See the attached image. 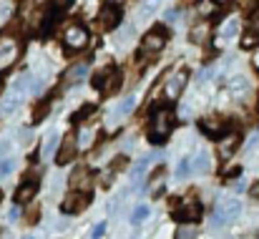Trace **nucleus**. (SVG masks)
<instances>
[{
    "mask_svg": "<svg viewBox=\"0 0 259 239\" xmlns=\"http://www.w3.org/2000/svg\"><path fill=\"white\" fill-rule=\"evenodd\" d=\"M179 15H181V13H179V10H176V8H171V10H169V13H166V20H176V18H179Z\"/></svg>",
    "mask_w": 259,
    "mask_h": 239,
    "instance_id": "e433bc0d",
    "label": "nucleus"
},
{
    "mask_svg": "<svg viewBox=\"0 0 259 239\" xmlns=\"http://www.w3.org/2000/svg\"><path fill=\"white\" fill-rule=\"evenodd\" d=\"M257 239H259V232H257Z\"/></svg>",
    "mask_w": 259,
    "mask_h": 239,
    "instance_id": "79ce46f5",
    "label": "nucleus"
},
{
    "mask_svg": "<svg viewBox=\"0 0 259 239\" xmlns=\"http://www.w3.org/2000/svg\"><path fill=\"white\" fill-rule=\"evenodd\" d=\"M86 71H88V63H78V66H73V68L68 71V78L71 81H81L83 76H86Z\"/></svg>",
    "mask_w": 259,
    "mask_h": 239,
    "instance_id": "5701e85b",
    "label": "nucleus"
},
{
    "mask_svg": "<svg viewBox=\"0 0 259 239\" xmlns=\"http://www.w3.org/2000/svg\"><path fill=\"white\" fill-rule=\"evenodd\" d=\"M239 30V23L237 20H229L227 25H224V30H222V41H227V38H232L234 33Z\"/></svg>",
    "mask_w": 259,
    "mask_h": 239,
    "instance_id": "393cba45",
    "label": "nucleus"
},
{
    "mask_svg": "<svg viewBox=\"0 0 259 239\" xmlns=\"http://www.w3.org/2000/svg\"><path fill=\"white\" fill-rule=\"evenodd\" d=\"M15 169V161L13 159H5L0 161V176H10V171Z\"/></svg>",
    "mask_w": 259,
    "mask_h": 239,
    "instance_id": "c85d7f7f",
    "label": "nucleus"
},
{
    "mask_svg": "<svg viewBox=\"0 0 259 239\" xmlns=\"http://www.w3.org/2000/svg\"><path fill=\"white\" fill-rule=\"evenodd\" d=\"M174 111L169 106H164V108H159L156 113H154V129H151V134H149V141L151 144H164L166 139H169V134H171L174 129Z\"/></svg>",
    "mask_w": 259,
    "mask_h": 239,
    "instance_id": "f257e3e1",
    "label": "nucleus"
},
{
    "mask_svg": "<svg viewBox=\"0 0 259 239\" xmlns=\"http://www.w3.org/2000/svg\"><path fill=\"white\" fill-rule=\"evenodd\" d=\"M134 106H136V96L123 98V101H121V108H118V116H128V113L134 111Z\"/></svg>",
    "mask_w": 259,
    "mask_h": 239,
    "instance_id": "412c9836",
    "label": "nucleus"
},
{
    "mask_svg": "<svg viewBox=\"0 0 259 239\" xmlns=\"http://www.w3.org/2000/svg\"><path fill=\"white\" fill-rule=\"evenodd\" d=\"M25 239H35V237H25Z\"/></svg>",
    "mask_w": 259,
    "mask_h": 239,
    "instance_id": "ea45409f",
    "label": "nucleus"
},
{
    "mask_svg": "<svg viewBox=\"0 0 259 239\" xmlns=\"http://www.w3.org/2000/svg\"><path fill=\"white\" fill-rule=\"evenodd\" d=\"M8 219H10V222H18V219H20V207H13V209L8 212Z\"/></svg>",
    "mask_w": 259,
    "mask_h": 239,
    "instance_id": "2f4dec72",
    "label": "nucleus"
},
{
    "mask_svg": "<svg viewBox=\"0 0 259 239\" xmlns=\"http://www.w3.org/2000/svg\"><path fill=\"white\" fill-rule=\"evenodd\" d=\"M227 176H232V179L237 176V179H239V176H242V166H234V169H229V171H227Z\"/></svg>",
    "mask_w": 259,
    "mask_h": 239,
    "instance_id": "f704fd0d",
    "label": "nucleus"
},
{
    "mask_svg": "<svg viewBox=\"0 0 259 239\" xmlns=\"http://www.w3.org/2000/svg\"><path fill=\"white\" fill-rule=\"evenodd\" d=\"M48 111H51V98H46V101H40L35 108H33V124H40L46 116H48Z\"/></svg>",
    "mask_w": 259,
    "mask_h": 239,
    "instance_id": "f3484780",
    "label": "nucleus"
},
{
    "mask_svg": "<svg viewBox=\"0 0 259 239\" xmlns=\"http://www.w3.org/2000/svg\"><path fill=\"white\" fill-rule=\"evenodd\" d=\"M206 30H209L206 25H199V28H194V30H191V41H194V43H201V41L206 38Z\"/></svg>",
    "mask_w": 259,
    "mask_h": 239,
    "instance_id": "bb28decb",
    "label": "nucleus"
},
{
    "mask_svg": "<svg viewBox=\"0 0 259 239\" xmlns=\"http://www.w3.org/2000/svg\"><path fill=\"white\" fill-rule=\"evenodd\" d=\"M103 232H106V222H98V224L93 227V232H91V239H101Z\"/></svg>",
    "mask_w": 259,
    "mask_h": 239,
    "instance_id": "7c9ffc66",
    "label": "nucleus"
},
{
    "mask_svg": "<svg viewBox=\"0 0 259 239\" xmlns=\"http://www.w3.org/2000/svg\"><path fill=\"white\" fill-rule=\"evenodd\" d=\"M189 169H191V161L189 159L179 161V166H176V179H186V176H189Z\"/></svg>",
    "mask_w": 259,
    "mask_h": 239,
    "instance_id": "a878e982",
    "label": "nucleus"
},
{
    "mask_svg": "<svg viewBox=\"0 0 259 239\" xmlns=\"http://www.w3.org/2000/svg\"><path fill=\"white\" fill-rule=\"evenodd\" d=\"M88 202H91V194H86V191H71L63 199L61 209H63V214H78V212H83L88 207Z\"/></svg>",
    "mask_w": 259,
    "mask_h": 239,
    "instance_id": "6e6552de",
    "label": "nucleus"
},
{
    "mask_svg": "<svg viewBox=\"0 0 259 239\" xmlns=\"http://www.w3.org/2000/svg\"><path fill=\"white\" fill-rule=\"evenodd\" d=\"M15 58H18V46H15V41H13L10 35H3V38H0V68L10 66Z\"/></svg>",
    "mask_w": 259,
    "mask_h": 239,
    "instance_id": "9b49d317",
    "label": "nucleus"
},
{
    "mask_svg": "<svg viewBox=\"0 0 259 239\" xmlns=\"http://www.w3.org/2000/svg\"><path fill=\"white\" fill-rule=\"evenodd\" d=\"M123 166H126V159L121 156V159H118V161H113V164H111V171H121Z\"/></svg>",
    "mask_w": 259,
    "mask_h": 239,
    "instance_id": "473e14b6",
    "label": "nucleus"
},
{
    "mask_svg": "<svg viewBox=\"0 0 259 239\" xmlns=\"http://www.w3.org/2000/svg\"><path fill=\"white\" fill-rule=\"evenodd\" d=\"M76 149H78V136H76V134H66V139H63L58 154H56V164H58V166L71 164V161L76 159Z\"/></svg>",
    "mask_w": 259,
    "mask_h": 239,
    "instance_id": "1a4fd4ad",
    "label": "nucleus"
},
{
    "mask_svg": "<svg viewBox=\"0 0 259 239\" xmlns=\"http://www.w3.org/2000/svg\"><path fill=\"white\" fill-rule=\"evenodd\" d=\"M121 83H123V73H121L118 68L108 66V73H106V78H103L101 91H103L106 96H116V93L121 91Z\"/></svg>",
    "mask_w": 259,
    "mask_h": 239,
    "instance_id": "9d476101",
    "label": "nucleus"
},
{
    "mask_svg": "<svg viewBox=\"0 0 259 239\" xmlns=\"http://www.w3.org/2000/svg\"><path fill=\"white\" fill-rule=\"evenodd\" d=\"M239 141H242L239 134H227L224 139H219V154H222V159H229L234 154V149L239 146Z\"/></svg>",
    "mask_w": 259,
    "mask_h": 239,
    "instance_id": "4468645a",
    "label": "nucleus"
},
{
    "mask_svg": "<svg viewBox=\"0 0 259 239\" xmlns=\"http://www.w3.org/2000/svg\"><path fill=\"white\" fill-rule=\"evenodd\" d=\"M63 8H68V3H63V5H58V8H51V10L46 13V20H43V28H40V30H43V35H51L53 25H56V23L61 20V15H63V13H61Z\"/></svg>",
    "mask_w": 259,
    "mask_h": 239,
    "instance_id": "2eb2a0df",
    "label": "nucleus"
},
{
    "mask_svg": "<svg viewBox=\"0 0 259 239\" xmlns=\"http://www.w3.org/2000/svg\"><path fill=\"white\" fill-rule=\"evenodd\" d=\"M191 166L196 169V174H206V171H209V166H211V161H209V154H199L196 159L191 161Z\"/></svg>",
    "mask_w": 259,
    "mask_h": 239,
    "instance_id": "aec40b11",
    "label": "nucleus"
},
{
    "mask_svg": "<svg viewBox=\"0 0 259 239\" xmlns=\"http://www.w3.org/2000/svg\"><path fill=\"white\" fill-rule=\"evenodd\" d=\"M93 111H96V106H93V103H86V106H81V108L71 116V121H73V124H81V121H86Z\"/></svg>",
    "mask_w": 259,
    "mask_h": 239,
    "instance_id": "6ab92c4d",
    "label": "nucleus"
},
{
    "mask_svg": "<svg viewBox=\"0 0 259 239\" xmlns=\"http://www.w3.org/2000/svg\"><path fill=\"white\" fill-rule=\"evenodd\" d=\"M35 191H38V181H25V184L18 186V191H15V202H18V204H25V202L33 199Z\"/></svg>",
    "mask_w": 259,
    "mask_h": 239,
    "instance_id": "dca6fc26",
    "label": "nucleus"
},
{
    "mask_svg": "<svg viewBox=\"0 0 259 239\" xmlns=\"http://www.w3.org/2000/svg\"><path fill=\"white\" fill-rule=\"evenodd\" d=\"M146 217H149V207L139 204V207L134 209V214H131V222H134V224H141V222H144Z\"/></svg>",
    "mask_w": 259,
    "mask_h": 239,
    "instance_id": "4be33fe9",
    "label": "nucleus"
},
{
    "mask_svg": "<svg viewBox=\"0 0 259 239\" xmlns=\"http://www.w3.org/2000/svg\"><path fill=\"white\" fill-rule=\"evenodd\" d=\"M249 196H252V199H259V181H254V184L249 186Z\"/></svg>",
    "mask_w": 259,
    "mask_h": 239,
    "instance_id": "72a5a7b5",
    "label": "nucleus"
},
{
    "mask_svg": "<svg viewBox=\"0 0 259 239\" xmlns=\"http://www.w3.org/2000/svg\"><path fill=\"white\" fill-rule=\"evenodd\" d=\"M63 46H66L68 51H81V48H86L88 30L83 25H71V28H66V33H63Z\"/></svg>",
    "mask_w": 259,
    "mask_h": 239,
    "instance_id": "423d86ee",
    "label": "nucleus"
},
{
    "mask_svg": "<svg viewBox=\"0 0 259 239\" xmlns=\"http://www.w3.org/2000/svg\"><path fill=\"white\" fill-rule=\"evenodd\" d=\"M0 199H3V191H0Z\"/></svg>",
    "mask_w": 259,
    "mask_h": 239,
    "instance_id": "a19ab883",
    "label": "nucleus"
},
{
    "mask_svg": "<svg viewBox=\"0 0 259 239\" xmlns=\"http://www.w3.org/2000/svg\"><path fill=\"white\" fill-rule=\"evenodd\" d=\"M0 93H3V81H0Z\"/></svg>",
    "mask_w": 259,
    "mask_h": 239,
    "instance_id": "58836bf2",
    "label": "nucleus"
},
{
    "mask_svg": "<svg viewBox=\"0 0 259 239\" xmlns=\"http://www.w3.org/2000/svg\"><path fill=\"white\" fill-rule=\"evenodd\" d=\"M252 25H254V30H257V35H259V15L254 18V20H252Z\"/></svg>",
    "mask_w": 259,
    "mask_h": 239,
    "instance_id": "4c0bfd02",
    "label": "nucleus"
},
{
    "mask_svg": "<svg viewBox=\"0 0 259 239\" xmlns=\"http://www.w3.org/2000/svg\"><path fill=\"white\" fill-rule=\"evenodd\" d=\"M121 18H123L121 5L106 3V5L101 8V13H98V25H101V30H113V28L121 23Z\"/></svg>",
    "mask_w": 259,
    "mask_h": 239,
    "instance_id": "39448f33",
    "label": "nucleus"
},
{
    "mask_svg": "<svg viewBox=\"0 0 259 239\" xmlns=\"http://www.w3.org/2000/svg\"><path fill=\"white\" fill-rule=\"evenodd\" d=\"M199 129H201L206 136H211V139H224L227 134H232V131H229V121L217 118V116L201 118V121H199Z\"/></svg>",
    "mask_w": 259,
    "mask_h": 239,
    "instance_id": "0eeeda50",
    "label": "nucleus"
},
{
    "mask_svg": "<svg viewBox=\"0 0 259 239\" xmlns=\"http://www.w3.org/2000/svg\"><path fill=\"white\" fill-rule=\"evenodd\" d=\"M259 43V35L257 33H247L244 38H242V48H254Z\"/></svg>",
    "mask_w": 259,
    "mask_h": 239,
    "instance_id": "cd10ccee",
    "label": "nucleus"
},
{
    "mask_svg": "<svg viewBox=\"0 0 259 239\" xmlns=\"http://www.w3.org/2000/svg\"><path fill=\"white\" fill-rule=\"evenodd\" d=\"M196 224H179L176 227V239H196Z\"/></svg>",
    "mask_w": 259,
    "mask_h": 239,
    "instance_id": "a211bd4d",
    "label": "nucleus"
},
{
    "mask_svg": "<svg viewBox=\"0 0 259 239\" xmlns=\"http://www.w3.org/2000/svg\"><path fill=\"white\" fill-rule=\"evenodd\" d=\"M166 41H169V30H166V25H154V28L144 35V41H141V51H144V53H159V51L166 46Z\"/></svg>",
    "mask_w": 259,
    "mask_h": 239,
    "instance_id": "7ed1b4c3",
    "label": "nucleus"
},
{
    "mask_svg": "<svg viewBox=\"0 0 259 239\" xmlns=\"http://www.w3.org/2000/svg\"><path fill=\"white\" fill-rule=\"evenodd\" d=\"M28 222H30V224H35V222H38V207L28 212Z\"/></svg>",
    "mask_w": 259,
    "mask_h": 239,
    "instance_id": "c9c22d12",
    "label": "nucleus"
},
{
    "mask_svg": "<svg viewBox=\"0 0 259 239\" xmlns=\"http://www.w3.org/2000/svg\"><path fill=\"white\" fill-rule=\"evenodd\" d=\"M239 212H242V204H239L237 199H227V202H222V204L217 207L211 224H214V227H224V224H232V222H234V219L239 217Z\"/></svg>",
    "mask_w": 259,
    "mask_h": 239,
    "instance_id": "20e7f679",
    "label": "nucleus"
},
{
    "mask_svg": "<svg viewBox=\"0 0 259 239\" xmlns=\"http://www.w3.org/2000/svg\"><path fill=\"white\" fill-rule=\"evenodd\" d=\"M18 103H20V98H18V96H10V98H5V101H3V106H0V113H3V116H8V113H10V111H13Z\"/></svg>",
    "mask_w": 259,
    "mask_h": 239,
    "instance_id": "b1692460",
    "label": "nucleus"
},
{
    "mask_svg": "<svg viewBox=\"0 0 259 239\" xmlns=\"http://www.w3.org/2000/svg\"><path fill=\"white\" fill-rule=\"evenodd\" d=\"M149 161H151V156H144V159L136 161V181L141 179V174H144V169L149 166Z\"/></svg>",
    "mask_w": 259,
    "mask_h": 239,
    "instance_id": "c756f323",
    "label": "nucleus"
},
{
    "mask_svg": "<svg viewBox=\"0 0 259 239\" xmlns=\"http://www.w3.org/2000/svg\"><path fill=\"white\" fill-rule=\"evenodd\" d=\"M186 81H189V71H179L176 76H171V78L166 81V96L169 98H176L181 91H184V86H186Z\"/></svg>",
    "mask_w": 259,
    "mask_h": 239,
    "instance_id": "ddd939ff",
    "label": "nucleus"
},
{
    "mask_svg": "<svg viewBox=\"0 0 259 239\" xmlns=\"http://www.w3.org/2000/svg\"><path fill=\"white\" fill-rule=\"evenodd\" d=\"M174 219L179 224H196L201 219V204L196 202V196H189V199L179 202V207L174 212Z\"/></svg>",
    "mask_w": 259,
    "mask_h": 239,
    "instance_id": "f03ea898",
    "label": "nucleus"
},
{
    "mask_svg": "<svg viewBox=\"0 0 259 239\" xmlns=\"http://www.w3.org/2000/svg\"><path fill=\"white\" fill-rule=\"evenodd\" d=\"M68 181H71L73 191H86V194H88V189H91V181H93V179H91L88 169H83V166H81V169H76V171L71 174V179H68Z\"/></svg>",
    "mask_w": 259,
    "mask_h": 239,
    "instance_id": "f8f14e48",
    "label": "nucleus"
}]
</instances>
